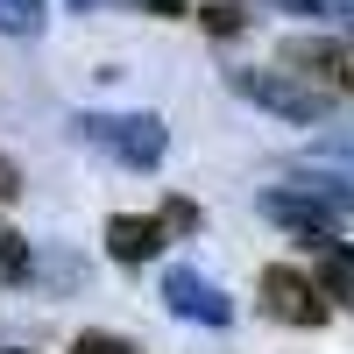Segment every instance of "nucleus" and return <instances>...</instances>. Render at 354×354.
<instances>
[{
    "label": "nucleus",
    "instance_id": "obj_7",
    "mask_svg": "<svg viewBox=\"0 0 354 354\" xmlns=\"http://www.w3.org/2000/svg\"><path fill=\"white\" fill-rule=\"evenodd\" d=\"M163 241H170V234H163L156 213H113V220H106V255H113V262H128V270L156 262Z\"/></svg>",
    "mask_w": 354,
    "mask_h": 354
},
{
    "label": "nucleus",
    "instance_id": "obj_4",
    "mask_svg": "<svg viewBox=\"0 0 354 354\" xmlns=\"http://www.w3.org/2000/svg\"><path fill=\"white\" fill-rule=\"evenodd\" d=\"M255 205H262V220L290 227L305 248H326V241H340V205L312 198V192H298V185H277V192H262Z\"/></svg>",
    "mask_w": 354,
    "mask_h": 354
},
{
    "label": "nucleus",
    "instance_id": "obj_9",
    "mask_svg": "<svg viewBox=\"0 0 354 354\" xmlns=\"http://www.w3.org/2000/svg\"><path fill=\"white\" fill-rule=\"evenodd\" d=\"M43 21H50V0H0V36L28 43V36H43Z\"/></svg>",
    "mask_w": 354,
    "mask_h": 354
},
{
    "label": "nucleus",
    "instance_id": "obj_8",
    "mask_svg": "<svg viewBox=\"0 0 354 354\" xmlns=\"http://www.w3.org/2000/svg\"><path fill=\"white\" fill-rule=\"evenodd\" d=\"M312 255H319L312 283L326 290V305H333V312H340V305L354 312V248H347V241H326V248H312Z\"/></svg>",
    "mask_w": 354,
    "mask_h": 354
},
{
    "label": "nucleus",
    "instance_id": "obj_17",
    "mask_svg": "<svg viewBox=\"0 0 354 354\" xmlns=\"http://www.w3.org/2000/svg\"><path fill=\"white\" fill-rule=\"evenodd\" d=\"M71 8H78V15H93V8H100V0H71Z\"/></svg>",
    "mask_w": 354,
    "mask_h": 354
},
{
    "label": "nucleus",
    "instance_id": "obj_18",
    "mask_svg": "<svg viewBox=\"0 0 354 354\" xmlns=\"http://www.w3.org/2000/svg\"><path fill=\"white\" fill-rule=\"evenodd\" d=\"M0 354H28V347H0Z\"/></svg>",
    "mask_w": 354,
    "mask_h": 354
},
{
    "label": "nucleus",
    "instance_id": "obj_11",
    "mask_svg": "<svg viewBox=\"0 0 354 354\" xmlns=\"http://www.w3.org/2000/svg\"><path fill=\"white\" fill-rule=\"evenodd\" d=\"M36 277V255H28V241L15 227H0V283H28Z\"/></svg>",
    "mask_w": 354,
    "mask_h": 354
},
{
    "label": "nucleus",
    "instance_id": "obj_10",
    "mask_svg": "<svg viewBox=\"0 0 354 354\" xmlns=\"http://www.w3.org/2000/svg\"><path fill=\"white\" fill-rule=\"evenodd\" d=\"M198 28H205V36H241V28H248V8H241V0H205V8H198Z\"/></svg>",
    "mask_w": 354,
    "mask_h": 354
},
{
    "label": "nucleus",
    "instance_id": "obj_15",
    "mask_svg": "<svg viewBox=\"0 0 354 354\" xmlns=\"http://www.w3.org/2000/svg\"><path fill=\"white\" fill-rule=\"evenodd\" d=\"M135 8H142V15H156V21H177L192 0H135Z\"/></svg>",
    "mask_w": 354,
    "mask_h": 354
},
{
    "label": "nucleus",
    "instance_id": "obj_6",
    "mask_svg": "<svg viewBox=\"0 0 354 354\" xmlns=\"http://www.w3.org/2000/svg\"><path fill=\"white\" fill-rule=\"evenodd\" d=\"M163 312L170 319H185V326H227L234 319V305H227V290L220 283H205L198 270H163Z\"/></svg>",
    "mask_w": 354,
    "mask_h": 354
},
{
    "label": "nucleus",
    "instance_id": "obj_5",
    "mask_svg": "<svg viewBox=\"0 0 354 354\" xmlns=\"http://www.w3.org/2000/svg\"><path fill=\"white\" fill-rule=\"evenodd\" d=\"M283 64H298V78H319L326 93H347L354 100V36H290Z\"/></svg>",
    "mask_w": 354,
    "mask_h": 354
},
{
    "label": "nucleus",
    "instance_id": "obj_12",
    "mask_svg": "<svg viewBox=\"0 0 354 354\" xmlns=\"http://www.w3.org/2000/svg\"><path fill=\"white\" fill-rule=\"evenodd\" d=\"M71 354H142L135 340H121V333H78L71 340Z\"/></svg>",
    "mask_w": 354,
    "mask_h": 354
},
{
    "label": "nucleus",
    "instance_id": "obj_13",
    "mask_svg": "<svg viewBox=\"0 0 354 354\" xmlns=\"http://www.w3.org/2000/svg\"><path fill=\"white\" fill-rule=\"evenodd\" d=\"M156 220H163V234H192V227H198V205H192V198H170Z\"/></svg>",
    "mask_w": 354,
    "mask_h": 354
},
{
    "label": "nucleus",
    "instance_id": "obj_2",
    "mask_svg": "<svg viewBox=\"0 0 354 354\" xmlns=\"http://www.w3.org/2000/svg\"><path fill=\"white\" fill-rule=\"evenodd\" d=\"M78 142H93V149H106L121 170H156L170 156V128L163 113H71Z\"/></svg>",
    "mask_w": 354,
    "mask_h": 354
},
{
    "label": "nucleus",
    "instance_id": "obj_14",
    "mask_svg": "<svg viewBox=\"0 0 354 354\" xmlns=\"http://www.w3.org/2000/svg\"><path fill=\"white\" fill-rule=\"evenodd\" d=\"M270 8H283V15H340L347 0H270Z\"/></svg>",
    "mask_w": 354,
    "mask_h": 354
},
{
    "label": "nucleus",
    "instance_id": "obj_16",
    "mask_svg": "<svg viewBox=\"0 0 354 354\" xmlns=\"http://www.w3.org/2000/svg\"><path fill=\"white\" fill-rule=\"evenodd\" d=\"M15 192H21V185H15V163H8V156H0V205H8Z\"/></svg>",
    "mask_w": 354,
    "mask_h": 354
},
{
    "label": "nucleus",
    "instance_id": "obj_1",
    "mask_svg": "<svg viewBox=\"0 0 354 354\" xmlns=\"http://www.w3.org/2000/svg\"><path fill=\"white\" fill-rule=\"evenodd\" d=\"M227 93L248 100V106H262V113H277V121H290V128H312V121L333 113L326 85H305L298 71H270V64H234L227 71Z\"/></svg>",
    "mask_w": 354,
    "mask_h": 354
},
{
    "label": "nucleus",
    "instance_id": "obj_3",
    "mask_svg": "<svg viewBox=\"0 0 354 354\" xmlns=\"http://www.w3.org/2000/svg\"><path fill=\"white\" fill-rule=\"evenodd\" d=\"M255 305H262V319L298 326V333H312V326H326V319H333L326 290H319L312 270H298V262H270V270H262V283H255Z\"/></svg>",
    "mask_w": 354,
    "mask_h": 354
}]
</instances>
